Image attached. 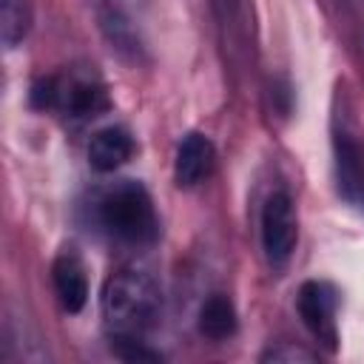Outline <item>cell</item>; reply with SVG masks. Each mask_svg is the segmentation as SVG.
Masks as SVG:
<instances>
[{
  "mask_svg": "<svg viewBox=\"0 0 364 364\" xmlns=\"http://www.w3.org/2000/svg\"><path fill=\"white\" fill-rule=\"evenodd\" d=\"M91 225L114 245L142 250L159 239V216L148 188L136 179H119L91 196Z\"/></svg>",
  "mask_w": 364,
  "mask_h": 364,
  "instance_id": "obj_1",
  "label": "cell"
},
{
  "mask_svg": "<svg viewBox=\"0 0 364 364\" xmlns=\"http://www.w3.org/2000/svg\"><path fill=\"white\" fill-rule=\"evenodd\" d=\"M100 310L111 333L142 336L159 318L162 290L142 270H119L102 284Z\"/></svg>",
  "mask_w": 364,
  "mask_h": 364,
  "instance_id": "obj_2",
  "label": "cell"
},
{
  "mask_svg": "<svg viewBox=\"0 0 364 364\" xmlns=\"http://www.w3.org/2000/svg\"><path fill=\"white\" fill-rule=\"evenodd\" d=\"M28 102L37 111H57L68 122H88L111 108L108 88L94 71L37 77L31 82Z\"/></svg>",
  "mask_w": 364,
  "mask_h": 364,
  "instance_id": "obj_3",
  "label": "cell"
},
{
  "mask_svg": "<svg viewBox=\"0 0 364 364\" xmlns=\"http://www.w3.org/2000/svg\"><path fill=\"white\" fill-rule=\"evenodd\" d=\"M299 242V219L287 191H273L262 208V250L273 267H284Z\"/></svg>",
  "mask_w": 364,
  "mask_h": 364,
  "instance_id": "obj_4",
  "label": "cell"
},
{
  "mask_svg": "<svg viewBox=\"0 0 364 364\" xmlns=\"http://www.w3.org/2000/svg\"><path fill=\"white\" fill-rule=\"evenodd\" d=\"M296 310L301 316V324L318 338L327 350L338 347V330H336V310H338V293L333 284L310 279L299 287Z\"/></svg>",
  "mask_w": 364,
  "mask_h": 364,
  "instance_id": "obj_5",
  "label": "cell"
},
{
  "mask_svg": "<svg viewBox=\"0 0 364 364\" xmlns=\"http://www.w3.org/2000/svg\"><path fill=\"white\" fill-rule=\"evenodd\" d=\"M213 162H216L213 142L199 131L185 134L179 139L176 156H173V179H176V185L179 188H196L199 182H205L210 176Z\"/></svg>",
  "mask_w": 364,
  "mask_h": 364,
  "instance_id": "obj_6",
  "label": "cell"
},
{
  "mask_svg": "<svg viewBox=\"0 0 364 364\" xmlns=\"http://www.w3.org/2000/svg\"><path fill=\"white\" fill-rule=\"evenodd\" d=\"M51 282L54 293L65 313H80L88 301V276L82 259L74 253V247H63L60 256L51 264Z\"/></svg>",
  "mask_w": 364,
  "mask_h": 364,
  "instance_id": "obj_7",
  "label": "cell"
},
{
  "mask_svg": "<svg viewBox=\"0 0 364 364\" xmlns=\"http://www.w3.org/2000/svg\"><path fill=\"white\" fill-rule=\"evenodd\" d=\"M136 151V142L131 136L128 128L122 125H108V128H100L91 142H88V165L97 171V173H111L117 171L119 165H125Z\"/></svg>",
  "mask_w": 364,
  "mask_h": 364,
  "instance_id": "obj_8",
  "label": "cell"
},
{
  "mask_svg": "<svg viewBox=\"0 0 364 364\" xmlns=\"http://www.w3.org/2000/svg\"><path fill=\"white\" fill-rule=\"evenodd\" d=\"M333 148H336L338 191L344 193V199H358V196H364V151H361L358 139L341 125V128H336Z\"/></svg>",
  "mask_w": 364,
  "mask_h": 364,
  "instance_id": "obj_9",
  "label": "cell"
},
{
  "mask_svg": "<svg viewBox=\"0 0 364 364\" xmlns=\"http://www.w3.org/2000/svg\"><path fill=\"white\" fill-rule=\"evenodd\" d=\"M199 333L210 341H228L230 336H236L239 330V318H236V307L225 293H213L202 301L199 307Z\"/></svg>",
  "mask_w": 364,
  "mask_h": 364,
  "instance_id": "obj_10",
  "label": "cell"
},
{
  "mask_svg": "<svg viewBox=\"0 0 364 364\" xmlns=\"http://www.w3.org/2000/svg\"><path fill=\"white\" fill-rule=\"evenodd\" d=\"M31 6L28 0H0V40L6 48H14L31 31Z\"/></svg>",
  "mask_w": 364,
  "mask_h": 364,
  "instance_id": "obj_11",
  "label": "cell"
},
{
  "mask_svg": "<svg viewBox=\"0 0 364 364\" xmlns=\"http://www.w3.org/2000/svg\"><path fill=\"white\" fill-rule=\"evenodd\" d=\"M111 350L122 361H148V364L162 361V353L145 347L142 336H117V333H111Z\"/></svg>",
  "mask_w": 364,
  "mask_h": 364,
  "instance_id": "obj_12",
  "label": "cell"
},
{
  "mask_svg": "<svg viewBox=\"0 0 364 364\" xmlns=\"http://www.w3.org/2000/svg\"><path fill=\"white\" fill-rule=\"evenodd\" d=\"M259 358H262V361H316V355H313L310 350H304V347H299V344H287V341L267 347Z\"/></svg>",
  "mask_w": 364,
  "mask_h": 364,
  "instance_id": "obj_13",
  "label": "cell"
}]
</instances>
